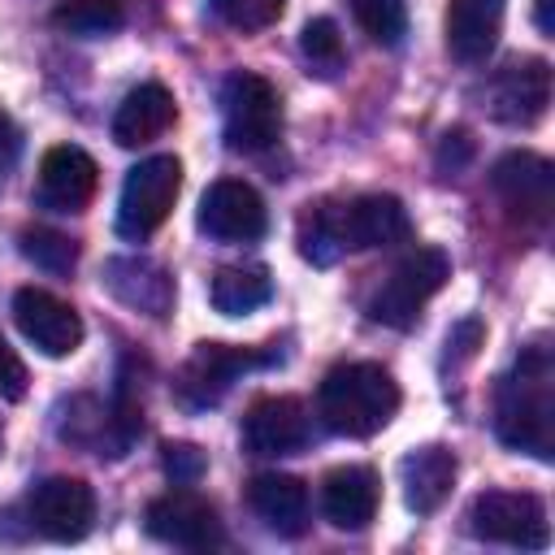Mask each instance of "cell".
Here are the masks:
<instances>
[{"instance_id":"obj_1","label":"cell","mask_w":555,"mask_h":555,"mask_svg":"<svg viewBox=\"0 0 555 555\" xmlns=\"http://www.w3.org/2000/svg\"><path fill=\"white\" fill-rule=\"evenodd\" d=\"M494 434L533 460L555 455V382L546 347H529L494 390Z\"/></svg>"},{"instance_id":"obj_2","label":"cell","mask_w":555,"mask_h":555,"mask_svg":"<svg viewBox=\"0 0 555 555\" xmlns=\"http://www.w3.org/2000/svg\"><path fill=\"white\" fill-rule=\"evenodd\" d=\"M317 412L330 434L369 438V434L386 429L390 416L399 412V386L382 364H369V360L338 364L325 373V382L317 390Z\"/></svg>"},{"instance_id":"obj_3","label":"cell","mask_w":555,"mask_h":555,"mask_svg":"<svg viewBox=\"0 0 555 555\" xmlns=\"http://www.w3.org/2000/svg\"><path fill=\"white\" fill-rule=\"evenodd\" d=\"M447 278H451L447 251L442 247H416L390 269L382 291L369 299V317L382 325H395V330H412L421 308L442 291Z\"/></svg>"},{"instance_id":"obj_4","label":"cell","mask_w":555,"mask_h":555,"mask_svg":"<svg viewBox=\"0 0 555 555\" xmlns=\"http://www.w3.org/2000/svg\"><path fill=\"white\" fill-rule=\"evenodd\" d=\"M221 130L234 152H260L282 134L278 87L251 69H234L221 87Z\"/></svg>"},{"instance_id":"obj_5","label":"cell","mask_w":555,"mask_h":555,"mask_svg":"<svg viewBox=\"0 0 555 555\" xmlns=\"http://www.w3.org/2000/svg\"><path fill=\"white\" fill-rule=\"evenodd\" d=\"M182 191V165L178 156H147L139 160L126 182H121V199H117V234L121 238H147L165 225V217L173 212V199Z\"/></svg>"},{"instance_id":"obj_6","label":"cell","mask_w":555,"mask_h":555,"mask_svg":"<svg viewBox=\"0 0 555 555\" xmlns=\"http://www.w3.org/2000/svg\"><path fill=\"white\" fill-rule=\"evenodd\" d=\"M468 529L481 542L516 546V551H542L551 542L546 507L538 494H516V490H486L473 499Z\"/></svg>"},{"instance_id":"obj_7","label":"cell","mask_w":555,"mask_h":555,"mask_svg":"<svg viewBox=\"0 0 555 555\" xmlns=\"http://www.w3.org/2000/svg\"><path fill=\"white\" fill-rule=\"evenodd\" d=\"M551 104V65L542 56L507 61L481 87V108L503 126H533Z\"/></svg>"},{"instance_id":"obj_8","label":"cell","mask_w":555,"mask_h":555,"mask_svg":"<svg viewBox=\"0 0 555 555\" xmlns=\"http://www.w3.org/2000/svg\"><path fill=\"white\" fill-rule=\"evenodd\" d=\"M490 186L503 199V208L516 221L542 225L551 217V195H555V169L538 152H507L490 169Z\"/></svg>"},{"instance_id":"obj_9","label":"cell","mask_w":555,"mask_h":555,"mask_svg":"<svg viewBox=\"0 0 555 555\" xmlns=\"http://www.w3.org/2000/svg\"><path fill=\"white\" fill-rule=\"evenodd\" d=\"M26 512L48 542H78L95 520V494L82 477H48L30 490Z\"/></svg>"},{"instance_id":"obj_10","label":"cell","mask_w":555,"mask_h":555,"mask_svg":"<svg viewBox=\"0 0 555 555\" xmlns=\"http://www.w3.org/2000/svg\"><path fill=\"white\" fill-rule=\"evenodd\" d=\"M269 225L264 199L256 195V186L238 182V178H221L204 191L199 199V230L208 238L221 243H256Z\"/></svg>"},{"instance_id":"obj_11","label":"cell","mask_w":555,"mask_h":555,"mask_svg":"<svg viewBox=\"0 0 555 555\" xmlns=\"http://www.w3.org/2000/svg\"><path fill=\"white\" fill-rule=\"evenodd\" d=\"M334 230H338V247L343 251H369V247H390L399 238H408V208L395 195H356L334 204Z\"/></svg>"},{"instance_id":"obj_12","label":"cell","mask_w":555,"mask_h":555,"mask_svg":"<svg viewBox=\"0 0 555 555\" xmlns=\"http://www.w3.org/2000/svg\"><path fill=\"white\" fill-rule=\"evenodd\" d=\"M13 321H17L22 338L35 343V347H39L43 356H52V360L74 356L78 343H82V321H78V312H74L65 299H56V295H48V291H39V286H22V291L13 295Z\"/></svg>"},{"instance_id":"obj_13","label":"cell","mask_w":555,"mask_h":555,"mask_svg":"<svg viewBox=\"0 0 555 555\" xmlns=\"http://www.w3.org/2000/svg\"><path fill=\"white\" fill-rule=\"evenodd\" d=\"M147 533L169 546L204 551V546L221 542V520H217L212 503L199 499L195 490H169L147 503Z\"/></svg>"},{"instance_id":"obj_14","label":"cell","mask_w":555,"mask_h":555,"mask_svg":"<svg viewBox=\"0 0 555 555\" xmlns=\"http://www.w3.org/2000/svg\"><path fill=\"white\" fill-rule=\"evenodd\" d=\"M100 186V169L95 160L74 147V143H56L43 152L39 160V204L52 212H82L91 204Z\"/></svg>"},{"instance_id":"obj_15","label":"cell","mask_w":555,"mask_h":555,"mask_svg":"<svg viewBox=\"0 0 555 555\" xmlns=\"http://www.w3.org/2000/svg\"><path fill=\"white\" fill-rule=\"evenodd\" d=\"M251 364H260L256 351H238V347H225V343H199L191 351V360L182 364L178 373V399L186 408H208L217 403L238 373H247Z\"/></svg>"},{"instance_id":"obj_16","label":"cell","mask_w":555,"mask_h":555,"mask_svg":"<svg viewBox=\"0 0 555 555\" xmlns=\"http://www.w3.org/2000/svg\"><path fill=\"white\" fill-rule=\"evenodd\" d=\"M308 442V408L295 395L251 403L243 421V447L251 455H295Z\"/></svg>"},{"instance_id":"obj_17","label":"cell","mask_w":555,"mask_h":555,"mask_svg":"<svg viewBox=\"0 0 555 555\" xmlns=\"http://www.w3.org/2000/svg\"><path fill=\"white\" fill-rule=\"evenodd\" d=\"M377 499H382V486H377V473L364 468V464H347V468H334L321 486V512L334 529H364L373 516H377Z\"/></svg>"},{"instance_id":"obj_18","label":"cell","mask_w":555,"mask_h":555,"mask_svg":"<svg viewBox=\"0 0 555 555\" xmlns=\"http://www.w3.org/2000/svg\"><path fill=\"white\" fill-rule=\"evenodd\" d=\"M503 30V0H451L447 4V52L460 65H481Z\"/></svg>"},{"instance_id":"obj_19","label":"cell","mask_w":555,"mask_h":555,"mask_svg":"<svg viewBox=\"0 0 555 555\" xmlns=\"http://www.w3.org/2000/svg\"><path fill=\"white\" fill-rule=\"evenodd\" d=\"M247 503L264 529L278 538H299L308 529V486L291 473H260L247 486Z\"/></svg>"},{"instance_id":"obj_20","label":"cell","mask_w":555,"mask_h":555,"mask_svg":"<svg viewBox=\"0 0 555 555\" xmlns=\"http://www.w3.org/2000/svg\"><path fill=\"white\" fill-rule=\"evenodd\" d=\"M178 117V104L173 95L160 87V82H139L113 113V139L121 147H139V143H152L160 139Z\"/></svg>"},{"instance_id":"obj_21","label":"cell","mask_w":555,"mask_h":555,"mask_svg":"<svg viewBox=\"0 0 555 555\" xmlns=\"http://www.w3.org/2000/svg\"><path fill=\"white\" fill-rule=\"evenodd\" d=\"M403 499L416 516H429L447 503L451 486H455V455L447 447H416L403 460Z\"/></svg>"},{"instance_id":"obj_22","label":"cell","mask_w":555,"mask_h":555,"mask_svg":"<svg viewBox=\"0 0 555 555\" xmlns=\"http://www.w3.org/2000/svg\"><path fill=\"white\" fill-rule=\"evenodd\" d=\"M104 282L121 304H130L139 312H152V317H165L169 304H173V282L152 260H113Z\"/></svg>"},{"instance_id":"obj_23","label":"cell","mask_w":555,"mask_h":555,"mask_svg":"<svg viewBox=\"0 0 555 555\" xmlns=\"http://www.w3.org/2000/svg\"><path fill=\"white\" fill-rule=\"evenodd\" d=\"M269 295H273V278L264 264H225L212 273V286H208L212 308L225 317L256 312L260 304H269Z\"/></svg>"},{"instance_id":"obj_24","label":"cell","mask_w":555,"mask_h":555,"mask_svg":"<svg viewBox=\"0 0 555 555\" xmlns=\"http://www.w3.org/2000/svg\"><path fill=\"white\" fill-rule=\"evenodd\" d=\"M126 22V4L121 0H65L52 9V26L95 39V35H113Z\"/></svg>"},{"instance_id":"obj_25","label":"cell","mask_w":555,"mask_h":555,"mask_svg":"<svg viewBox=\"0 0 555 555\" xmlns=\"http://www.w3.org/2000/svg\"><path fill=\"white\" fill-rule=\"evenodd\" d=\"M17 247H22V256H26L30 264H39V269H48V273H69L74 260H78V243H74L69 234H61V230H48V225L22 230Z\"/></svg>"},{"instance_id":"obj_26","label":"cell","mask_w":555,"mask_h":555,"mask_svg":"<svg viewBox=\"0 0 555 555\" xmlns=\"http://www.w3.org/2000/svg\"><path fill=\"white\" fill-rule=\"evenodd\" d=\"M351 13L360 30L382 48H395L408 35V0H351Z\"/></svg>"},{"instance_id":"obj_27","label":"cell","mask_w":555,"mask_h":555,"mask_svg":"<svg viewBox=\"0 0 555 555\" xmlns=\"http://www.w3.org/2000/svg\"><path fill=\"white\" fill-rule=\"evenodd\" d=\"M299 52L308 56V65L321 74V78H334L343 65H347V52H343V35L330 17H312L304 30H299Z\"/></svg>"},{"instance_id":"obj_28","label":"cell","mask_w":555,"mask_h":555,"mask_svg":"<svg viewBox=\"0 0 555 555\" xmlns=\"http://www.w3.org/2000/svg\"><path fill=\"white\" fill-rule=\"evenodd\" d=\"M212 4V17L225 22L230 30H264L282 17L286 0H208Z\"/></svg>"},{"instance_id":"obj_29","label":"cell","mask_w":555,"mask_h":555,"mask_svg":"<svg viewBox=\"0 0 555 555\" xmlns=\"http://www.w3.org/2000/svg\"><path fill=\"white\" fill-rule=\"evenodd\" d=\"M165 473L173 486H195L204 477V451L191 447V442H165V455H160Z\"/></svg>"},{"instance_id":"obj_30","label":"cell","mask_w":555,"mask_h":555,"mask_svg":"<svg viewBox=\"0 0 555 555\" xmlns=\"http://www.w3.org/2000/svg\"><path fill=\"white\" fill-rule=\"evenodd\" d=\"M0 395L4 399H22L26 395V369L4 343H0Z\"/></svg>"},{"instance_id":"obj_31","label":"cell","mask_w":555,"mask_h":555,"mask_svg":"<svg viewBox=\"0 0 555 555\" xmlns=\"http://www.w3.org/2000/svg\"><path fill=\"white\" fill-rule=\"evenodd\" d=\"M468 156H473V143H468V134H464V130L442 134V147H438V169H460Z\"/></svg>"},{"instance_id":"obj_32","label":"cell","mask_w":555,"mask_h":555,"mask_svg":"<svg viewBox=\"0 0 555 555\" xmlns=\"http://www.w3.org/2000/svg\"><path fill=\"white\" fill-rule=\"evenodd\" d=\"M17 152H22V134H17V126H13L9 117H0V182L9 178Z\"/></svg>"},{"instance_id":"obj_33","label":"cell","mask_w":555,"mask_h":555,"mask_svg":"<svg viewBox=\"0 0 555 555\" xmlns=\"http://www.w3.org/2000/svg\"><path fill=\"white\" fill-rule=\"evenodd\" d=\"M477 338H481V325H477V321H460V325L451 330L447 347H455L460 356H473V351H477Z\"/></svg>"},{"instance_id":"obj_34","label":"cell","mask_w":555,"mask_h":555,"mask_svg":"<svg viewBox=\"0 0 555 555\" xmlns=\"http://www.w3.org/2000/svg\"><path fill=\"white\" fill-rule=\"evenodd\" d=\"M538 30L551 35V0H538Z\"/></svg>"}]
</instances>
